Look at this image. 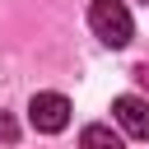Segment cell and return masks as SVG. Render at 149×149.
<instances>
[{"label":"cell","mask_w":149,"mask_h":149,"mask_svg":"<svg viewBox=\"0 0 149 149\" xmlns=\"http://www.w3.org/2000/svg\"><path fill=\"white\" fill-rule=\"evenodd\" d=\"M88 28H93V37H98L102 47H112V51L135 37V19H130V9H126L121 0H93V5H88Z\"/></svg>","instance_id":"6da1fadb"},{"label":"cell","mask_w":149,"mask_h":149,"mask_svg":"<svg viewBox=\"0 0 149 149\" xmlns=\"http://www.w3.org/2000/svg\"><path fill=\"white\" fill-rule=\"evenodd\" d=\"M28 121H33V130H42V135L65 130V126H70V98H65V93H33Z\"/></svg>","instance_id":"7a4b0ae2"},{"label":"cell","mask_w":149,"mask_h":149,"mask_svg":"<svg viewBox=\"0 0 149 149\" xmlns=\"http://www.w3.org/2000/svg\"><path fill=\"white\" fill-rule=\"evenodd\" d=\"M112 116H116V126H121L126 135L149 140V102H144V98H135V93L112 98Z\"/></svg>","instance_id":"3957f363"},{"label":"cell","mask_w":149,"mask_h":149,"mask_svg":"<svg viewBox=\"0 0 149 149\" xmlns=\"http://www.w3.org/2000/svg\"><path fill=\"white\" fill-rule=\"evenodd\" d=\"M79 149H121V135H116L112 126L93 121V126H84V130H79Z\"/></svg>","instance_id":"277c9868"}]
</instances>
